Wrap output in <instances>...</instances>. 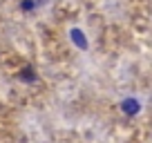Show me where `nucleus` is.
<instances>
[{
  "label": "nucleus",
  "instance_id": "1",
  "mask_svg": "<svg viewBox=\"0 0 152 143\" xmlns=\"http://www.w3.org/2000/svg\"><path fill=\"white\" fill-rule=\"evenodd\" d=\"M123 110L128 112V114H137V112L141 110V103H137V101H125V103H123Z\"/></svg>",
  "mask_w": 152,
  "mask_h": 143
},
{
  "label": "nucleus",
  "instance_id": "2",
  "mask_svg": "<svg viewBox=\"0 0 152 143\" xmlns=\"http://www.w3.org/2000/svg\"><path fill=\"white\" fill-rule=\"evenodd\" d=\"M72 38L76 40V45H78V47H87V40L83 38V34L78 31V29H72Z\"/></svg>",
  "mask_w": 152,
  "mask_h": 143
}]
</instances>
